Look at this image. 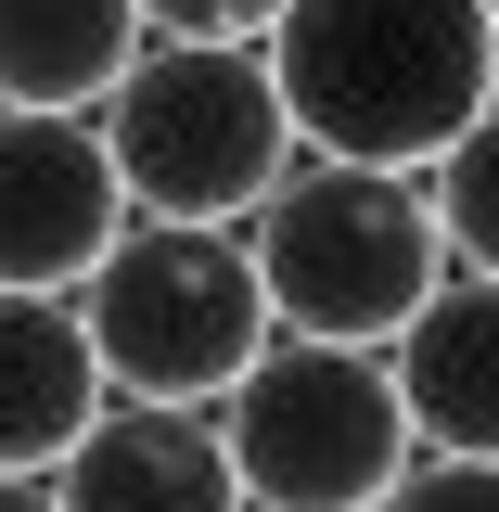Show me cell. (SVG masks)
<instances>
[{"mask_svg": "<svg viewBox=\"0 0 499 512\" xmlns=\"http://www.w3.org/2000/svg\"><path fill=\"white\" fill-rule=\"evenodd\" d=\"M256 52L295 116V154L423 167L499 90V13L487 0H282Z\"/></svg>", "mask_w": 499, "mask_h": 512, "instance_id": "obj_1", "label": "cell"}, {"mask_svg": "<svg viewBox=\"0 0 499 512\" xmlns=\"http://www.w3.org/2000/svg\"><path fill=\"white\" fill-rule=\"evenodd\" d=\"M244 256H256L269 320L282 333H333V346H384L448 282L423 167H359V154H295L244 205Z\"/></svg>", "mask_w": 499, "mask_h": 512, "instance_id": "obj_2", "label": "cell"}, {"mask_svg": "<svg viewBox=\"0 0 499 512\" xmlns=\"http://www.w3.org/2000/svg\"><path fill=\"white\" fill-rule=\"evenodd\" d=\"M90 128L141 218H244L295 167V116H282L256 39H154L141 26V52L116 64Z\"/></svg>", "mask_w": 499, "mask_h": 512, "instance_id": "obj_3", "label": "cell"}, {"mask_svg": "<svg viewBox=\"0 0 499 512\" xmlns=\"http://www.w3.org/2000/svg\"><path fill=\"white\" fill-rule=\"evenodd\" d=\"M77 333L116 397H218L256 346L282 333L269 295H256V256H244V218H141L90 269H77Z\"/></svg>", "mask_w": 499, "mask_h": 512, "instance_id": "obj_4", "label": "cell"}, {"mask_svg": "<svg viewBox=\"0 0 499 512\" xmlns=\"http://www.w3.org/2000/svg\"><path fill=\"white\" fill-rule=\"evenodd\" d=\"M205 410L244 474V512H372L423 448L384 346H333V333H269Z\"/></svg>", "mask_w": 499, "mask_h": 512, "instance_id": "obj_5", "label": "cell"}, {"mask_svg": "<svg viewBox=\"0 0 499 512\" xmlns=\"http://www.w3.org/2000/svg\"><path fill=\"white\" fill-rule=\"evenodd\" d=\"M128 231V180L77 103H0V282L77 295V269Z\"/></svg>", "mask_w": 499, "mask_h": 512, "instance_id": "obj_6", "label": "cell"}, {"mask_svg": "<svg viewBox=\"0 0 499 512\" xmlns=\"http://www.w3.org/2000/svg\"><path fill=\"white\" fill-rule=\"evenodd\" d=\"M52 512H244L218 410L192 397H103L52 461Z\"/></svg>", "mask_w": 499, "mask_h": 512, "instance_id": "obj_7", "label": "cell"}, {"mask_svg": "<svg viewBox=\"0 0 499 512\" xmlns=\"http://www.w3.org/2000/svg\"><path fill=\"white\" fill-rule=\"evenodd\" d=\"M384 372L423 448H474L499 461V282L487 269H448L423 308L384 333Z\"/></svg>", "mask_w": 499, "mask_h": 512, "instance_id": "obj_8", "label": "cell"}, {"mask_svg": "<svg viewBox=\"0 0 499 512\" xmlns=\"http://www.w3.org/2000/svg\"><path fill=\"white\" fill-rule=\"evenodd\" d=\"M103 397L116 384L77 333V295H13L0 282V474H52Z\"/></svg>", "mask_w": 499, "mask_h": 512, "instance_id": "obj_9", "label": "cell"}, {"mask_svg": "<svg viewBox=\"0 0 499 512\" xmlns=\"http://www.w3.org/2000/svg\"><path fill=\"white\" fill-rule=\"evenodd\" d=\"M141 52V0H0V103H103Z\"/></svg>", "mask_w": 499, "mask_h": 512, "instance_id": "obj_10", "label": "cell"}, {"mask_svg": "<svg viewBox=\"0 0 499 512\" xmlns=\"http://www.w3.org/2000/svg\"><path fill=\"white\" fill-rule=\"evenodd\" d=\"M423 205H436L448 269H487V282H499V90L423 154Z\"/></svg>", "mask_w": 499, "mask_h": 512, "instance_id": "obj_11", "label": "cell"}, {"mask_svg": "<svg viewBox=\"0 0 499 512\" xmlns=\"http://www.w3.org/2000/svg\"><path fill=\"white\" fill-rule=\"evenodd\" d=\"M372 512H499V461H474V448H410V474Z\"/></svg>", "mask_w": 499, "mask_h": 512, "instance_id": "obj_12", "label": "cell"}, {"mask_svg": "<svg viewBox=\"0 0 499 512\" xmlns=\"http://www.w3.org/2000/svg\"><path fill=\"white\" fill-rule=\"evenodd\" d=\"M269 13L282 0H141L154 39H269Z\"/></svg>", "mask_w": 499, "mask_h": 512, "instance_id": "obj_13", "label": "cell"}, {"mask_svg": "<svg viewBox=\"0 0 499 512\" xmlns=\"http://www.w3.org/2000/svg\"><path fill=\"white\" fill-rule=\"evenodd\" d=\"M0 512H52V474H0Z\"/></svg>", "mask_w": 499, "mask_h": 512, "instance_id": "obj_14", "label": "cell"}, {"mask_svg": "<svg viewBox=\"0 0 499 512\" xmlns=\"http://www.w3.org/2000/svg\"><path fill=\"white\" fill-rule=\"evenodd\" d=\"M487 13H499V0H487Z\"/></svg>", "mask_w": 499, "mask_h": 512, "instance_id": "obj_15", "label": "cell"}]
</instances>
